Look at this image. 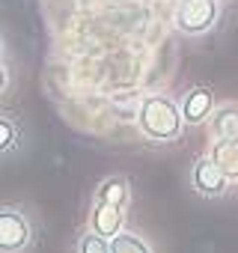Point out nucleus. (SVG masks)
<instances>
[{"mask_svg":"<svg viewBox=\"0 0 238 253\" xmlns=\"http://www.w3.org/2000/svg\"><path fill=\"white\" fill-rule=\"evenodd\" d=\"M182 107L164 95V92H149L140 107H137V128L146 140L152 143H173L182 137Z\"/></svg>","mask_w":238,"mask_h":253,"instance_id":"1","label":"nucleus"},{"mask_svg":"<svg viewBox=\"0 0 238 253\" xmlns=\"http://www.w3.org/2000/svg\"><path fill=\"white\" fill-rule=\"evenodd\" d=\"M33 244V223L21 209L0 206V253H24Z\"/></svg>","mask_w":238,"mask_h":253,"instance_id":"2","label":"nucleus"},{"mask_svg":"<svg viewBox=\"0 0 238 253\" xmlns=\"http://www.w3.org/2000/svg\"><path fill=\"white\" fill-rule=\"evenodd\" d=\"M217 15H220L217 0H182L176 9V30L185 36L208 33L217 24Z\"/></svg>","mask_w":238,"mask_h":253,"instance_id":"3","label":"nucleus"},{"mask_svg":"<svg viewBox=\"0 0 238 253\" xmlns=\"http://www.w3.org/2000/svg\"><path fill=\"white\" fill-rule=\"evenodd\" d=\"M226 185H229V179L223 176V170L211 158H199L194 164V170H191V188L197 194L214 200V197H223L226 194Z\"/></svg>","mask_w":238,"mask_h":253,"instance_id":"4","label":"nucleus"},{"mask_svg":"<svg viewBox=\"0 0 238 253\" xmlns=\"http://www.w3.org/2000/svg\"><path fill=\"white\" fill-rule=\"evenodd\" d=\"M182 119L188 122V125H199V122H205L208 116H211V110H214V92L208 89V86H194V89H188L185 92V98H182Z\"/></svg>","mask_w":238,"mask_h":253,"instance_id":"5","label":"nucleus"},{"mask_svg":"<svg viewBox=\"0 0 238 253\" xmlns=\"http://www.w3.org/2000/svg\"><path fill=\"white\" fill-rule=\"evenodd\" d=\"M89 229L104 235V238H113L116 232L125 229V209H116V206H107V203H92Z\"/></svg>","mask_w":238,"mask_h":253,"instance_id":"6","label":"nucleus"},{"mask_svg":"<svg viewBox=\"0 0 238 253\" xmlns=\"http://www.w3.org/2000/svg\"><path fill=\"white\" fill-rule=\"evenodd\" d=\"M208 158L223 170V176L232 182L238 179V137H217Z\"/></svg>","mask_w":238,"mask_h":253,"instance_id":"7","label":"nucleus"},{"mask_svg":"<svg viewBox=\"0 0 238 253\" xmlns=\"http://www.w3.org/2000/svg\"><path fill=\"white\" fill-rule=\"evenodd\" d=\"M95 203H107V206H116V209H128L131 203V182L125 176H110L98 185L95 191Z\"/></svg>","mask_w":238,"mask_h":253,"instance_id":"8","label":"nucleus"},{"mask_svg":"<svg viewBox=\"0 0 238 253\" xmlns=\"http://www.w3.org/2000/svg\"><path fill=\"white\" fill-rule=\"evenodd\" d=\"M208 128L214 137H238V104H220L208 116Z\"/></svg>","mask_w":238,"mask_h":253,"instance_id":"9","label":"nucleus"},{"mask_svg":"<svg viewBox=\"0 0 238 253\" xmlns=\"http://www.w3.org/2000/svg\"><path fill=\"white\" fill-rule=\"evenodd\" d=\"M110 253H152V247L140 238V235H134V232H116L113 238H110Z\"/></svg>","mask_w":238,"mask_h":253,"instance_id":"10","label":"nucleus"},{"mask_svg":"<svg viewBox=\"0 0 238 253\" xmlns=\"http://www.w3.org/2000/svg\"><path fill=\"white\" fill-rule=\"evenodd\" d=\"M15 146H18V125L12 116L0 113V155L15 152Z\"/></svg>","mask_w":238,"mask_h":253,"instance_id":"11","label":"nucleus"},{"mask_svg":"<svg viewBox=\"0 0 238 253\" xmlns=\"http://www.w3.org/2000/svg\"><path fill=\"white\" fill-rule=\"evenodd\" d=\"M78 253H110V238L89 229L86 235L78 238Z\"/></svg>","mask_w":238,"mask_h":253,"instance_id":"12","label":"nucleus"},{"mask_svg":"<svg viewBox=\"0 0 238 253\" xmlns=\"http://www.w3.org/2000/svg\"><path fill=\"white\" fill-rule=\"evenodd\" d=\"M6 84H9V72H6V66L0 63V92L6 89Z\"/></svg>","mask_w":238,"mask_h":253,"instance_id":"13","label":"nucleus"},{"mask_svg":"<svg viewBox=\"0 0 238 253\" xmlns=\"http://www.w3.org/2000/svg\"><path fill=\"white\" fill-rule=\"evenodd\" d=\"M3 54H6V48H3V42H0V60H3Z\"/></svg>","mask_w":238,"mask_h":253,"instance_id":"14","label":"nucleus"}]
</instances>
